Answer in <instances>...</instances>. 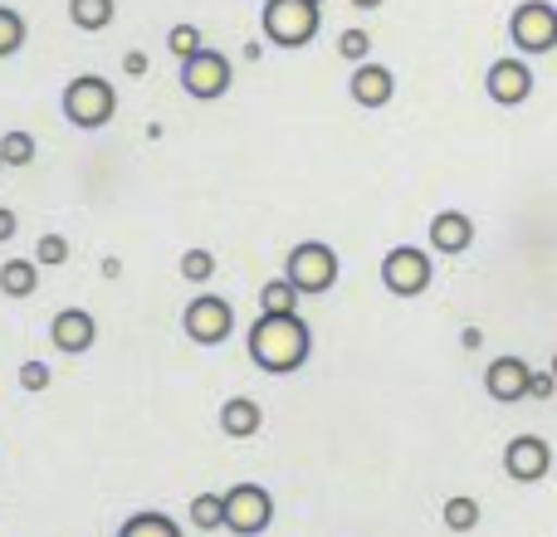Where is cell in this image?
Returning <instances> with one entry per match:
<instances>
[{
    "label": "cell",
    "instance_id": "obj_33",
    "mask_svg": "<svg viewBox=\"0 0 557 537\" xmlns=\"http://www.w3.org/2000/svg\"><path fill=\"white\" fill-rule=\"evenodd\" d=\"M357 10H382V0H352Z\"/></svg>",
    "mask_w": 557,
    "mask_h": 537
},
{
    "label": "cell",
    "instance_id": "obj_15",
    "mask_svg": "<svg viewBox=\"0 0 557 537\" xmlns=\"http://www.w3.org/2000/svg\"><path fill=\"white\" fill-rule=\"evenodd\" d=\"M431 245L441 254H465L474 245V221L465 211H441L431 221Z\"/></svg>",
    "mask_w": 557,
    "mask_h": 537
},
{
    "label": "cell",
    "instance_id": "obj_17",
    "mask_svg": "<svg viewBox=\"0 0 557 537\" xmlns=\"http://www.w3.org/2000/svg\"><path fill=\"white\" fill-rule=\"evenodd\" d=\"M39 288V264L35 260H5L0 264V294L5 298H29Z\"/></svg>",
    "mask_w": 557,
    "mask_h": 537
},
{
    "label": "cell",
    "instance_id": "obj_23",
    "mask_svg": "<svg viewBox=\"0 0 557 537\" xmlns=\"http://www.w3.org/2000/svg\"><path fill=\"white\" fill-rule=\"evenodd\" d=\"M20 45H25V15L10 10V5H0V59H10Z\"/></svg>",
    "mask_w": 557,
    "mask_h": 537
},
{
    "label": "cell",
    "instance_id": "obj_32",
    "mask_svg": "<svg viewBox=\"0 0 557 537\" xmlns=\"http://www.w3.org/2000/svg\"><path fill=\"white\" fill-rule=\"evenodd\" d=\"M15 230H20L15 211H10V205H0V245H5V240H15Z\"/></svg>",
    "mask_w": 557,
    "mask_h": 537
},
{
    "label": "cell",
    "instance_id": "obj_26",
    "mask_svg": "<svg viewBox=\"0 0 557 537\" xmlns=\"http://www.w3.org/2000/svg\"><path fill=\"white\" fill-rule=\"evenodd\" d=\"M166 49H172V54L176 59H191V54H201V29H196V25H172V29H166Z\"/></svg>",
    "mask_w": 557,
    "mask_h": 537
},
{
    "label": "cell",
    "instance_id": "obj_25",
    "mask_svg": "<svg viewBox=\"0 0 557 537\" xmlns=\"http://www.w3.org/2000/svg\"><path fill=\"white\" fill-rule=\"evenodd\" d=\"M0 157H5V166H29L35 162V137L20 133V127L15 133H5L0 137Z\"/></svg>",
    "mask_w": 557,
    "mask_h": 537
},
{
    "label": "cell",
    "instance_id": "obj_13",
    "mask_svg": "<svg viewBox=\"0 0 557 537\" xmlns=\"http://www.w3.org/2000/svg\"><path fill=\"white\" fill-rule=\"evenodd\" d=\"M49 342H54L59 352H69V357H84L88 347L98 342L94 313H84V308H64V313L54 317V327H49Z\"/></svg>",
    "mask_w": 557,
    "mask_h": 537
},
{
    "label": "cell",
    "instance_id": "obj_12",
    "mask_svg": "<svg viewBox=\"0 0 557 537\" xmlns=\"http://www.w3.org/2000/svg\"><path fill=\"white\" fill-rule=\"evenodd\" d=\"M529 382H533V366L523 362V357H499V362H490V372H484V391L504 405L529 401Z\"/></svg>",
    "mask_w": 557,
    "mask_h": 537
},
{
    "label": "cell",
    "instance_id": "obj_29",
    "mask_svg": "<svg viewBox=\"0 0 557 537\" xmlns=\"http://www.w3.org/2000/svg\"><path fill=\"white\" fill-rule=\"evenodd\" d=\"M20 386H25V391H45V386H49V366L29 357V362L20 366Z\"/></svg>",
    "mask_w": 557,
    "mask_h": 537
},
{
    "label": "cell",
    "instance_id": "obj_31",
    "mask_svg": "<svg viewBox=\"0 0 557 537\" xmlns=\"http://www.w3.org/2000/svg\"><path fill=\"white\" fill-rule=\"evenodd\" d=\"M123 74H133V78L147 74V54H143V49H127V54H123Z\"/></svg>",
    "mask_w": 557,
    "mask_h": 537
},
{
    "label": "cell",
    "instance_id": "obj_16",
    "mask_svg": "<svg viewBox=\"0 0 557 537\" xmlns=\"http://www.w3.org/2000/svg\"><path fill=\"white\" fill-rule=\"evenodd\" d=\"M260 425H264V411L250 396H231V401L221 405V430L231 435V440H250V435H260Z\"/></svg>",
    "mask_w": 557,
    "mask_h": 537
},
{
    "label": "cell",
    "instance_id": "obj_35",
    "mask_svg": "<svg viewBox=\"0 0 557 537\" xmlns=\"http://www.w3.org/2000/svg\"><path fill=\"white\" fill-rule=\"evenodd\" d=\"M0 172H5V157H0Z\"/></svg>",
    "mask_w": 557,
    "mask_h": 537
},
{
    "label": "cell",
    "instance_id": "obj_11",
    "mask_svg": "<svg viewBox=\"0 0 557 537\" xmlns=\"http://www.w3.org/2000/svg\"><path fill=\"white\" fill-rule=\"evenodd\" d=\"M484 93H490L499 108L529 103V93H533V68L523 64V59H499V64H490V74H484Z\"/></svg>",
    "mask_w": 557,
    "mask_h": 537
},
{
    "label": "cell",
    "instance_id": "obj_20",
    "mask_svg": "<svg viewBox=\"0 0 557 537\" xmlns=\"http://www.w3.org/2000/svg\"><path fill=\"white\" fill-rule=\"evenodd\" d=\"M294 303H298V284L294 278H270V284L260 288V313H294Z\"/></svg>",
    "mask_w": 557,
    "mask_h": 537
},
{
    "label": "cell",
    "instance_id": "obj_27",
    "mask_svg": "<svg viewBox=\"0 0 557 537\" xmlns=\"http://www.w3.org/2000/svg\"><path fill=\"white\" fill-rule=\"evenodd\" d=\"M337 54H343L347 64H367V54H372V35H367V29H343V35H337Z\"/></svg>",
    "mask_w": 557,
    "mask_h": 537
},
{
    "label": "cell",
    "instance_id": "obj_7",
    "mask_svg": "<svg viewBox=\"0 0 557 537\" xmlns=\"http://www.w3.org/2000/svg\"><path fill=\"white\" fill-rule=\"evenodd\" d=\"M382 284L396 298H421L431 288V254L416 250V245H396L382 260Z\"/></svg>",
    "mask_w": 557,
    "mask_h": 537
},
{
    "label": "cell",
    "instance_id": "obj_5",
    "mask_svg": "<svg viewBox=\"0 0 557 537\" xmlns=\"http://www.w3.org/2000/svg\"><path fill=\"white\" fill-rule=\"evenodd\" d=\"M284 274L298 284V294H327V288L337 284V254H333V245H323V240L294 245V250H288Z\"/></svg>",
    "mask_w": 557,
    "mask_h": 537
},
{
    "label": "cell",
    "instance_id": "obj_4",
    "mask_svg": "<svg viewBox=\"0 0 557 537\" xmlns=\"http://www.w3.org/2000/svg\"><path fill=\"white\" fill-rule=\"evenodd\" d=\"M274 523V499L264 484H235L225 489V528L235 537H260Z\"/></svg>",
    "mask_w": 557,
    "mask_h": 537
},
{
    "label": "cell",
    "instance_id": "obj_28",
    "mask_svg": "<svg viewBox=\"0 0 557 537\" xmlns=\"http://www.w3.org/2000/svg\"><path fill=\"white\" fill-rule=\"evenodd\" d=\"M35 264H45V268L69 264V240H64V235H39V245H35Z\"/></svg>",
    "mask_w": 557,
    "mask_h": 537
},
{
    "label": "cell",
    "instance_id": "obj_6",
    "mask_svg": "<svg viewBox=\"0 0 557 537\" xmlns=\"http://www.w3.org/2000/svg\"><path fill=\"white\" fill-rule=\"evenodd\" d=\"M509 39L523 54H548V49H557V5H548V0H523L509 15Z\"/></svg>",
    "mask_w": 557,
    "mask_h": 537
},
{
    "label": "cell",
    "instance_id": "obj_34",
    "mask_svg": "<svg viewBox=\"0 0 557 537\" xmlns=\"http://www.w3.org/2000/svg\"><path fill=\"white\" fill-rule=\"evenodd\" d=\"M548 372H553V376H557V352H553V366H548Z\"/></svg>",
    "mask_w": 557,
    "mask_h": 537
},
{
    "label": "cell",
    "instance_id": "obj_18",
    "mask_svg": "<svg viewBox=\"0 0 557 537\" xmlns=\"http://www.w3.org/2000/svg\"><path fill=\"white\" fill-rule=\"evenodd\" d=\"M117 15V0H69V20H74L84 35H98V29H108Z\"/></svg>",
    "mask_w": 557,
    "mask_h": 537
},
{
    "label": "cell",
    "instance_id": "obj_24",
    "mask_svg": "<svg viewBox=\"0 0 557 537\" xmlns=\"http://www.w3.org/2000/svg\"><path fill=\"white\" fill-rule=\"evenodd\" d=\"M211 274H215V254L201 250V245H191V250L182 254V278L186 284H211Z\"/></svg>",
    "mask_w": 557,
    "mask_h": 537
},
{
    "label": "cell",
    "instance_id": "obj_1",
    "mask_svg": "<svg viewBox=\"0 0 557 537\" xmlns=\"http://www.w3.org/2000/svg\"><path fill=\"white\" fill-rule=\"evenodd\" d=\"M250 362L270 376H288L308 362L313 352V333L298 313H260V323L250 327Z\"/></svg>",
    "mask_w": 557,
    "mask_h": 537
},
{
    "label": "cell",
    "instance_id": "obj_21",
    "mask_svg": "<svg viewBox=\"0 0 557 537\" xmlns=\"http://www.w3.org/2000/svg\"><path fill=\"white\" fill-rule=\"evenodd\" d=\"M117 537H182V528H176L166 513H133Z\"/></svg>",
    "mask_w": 557,
    "mask_h": 537
},
{
    "label": "cell",
    "instance_id": "obj_36",
    "mask_svg": "<svg viewBox=\"0 0 557 537\" xmlns=\"http://www.w3.org/2000/svg\"><path fill=\"white\" fill-rule=\"evenodd\" d=\"M318 5H323V0H318Z\"/></svg>",
    "mask_w": 557,
    "mask_h": 537
},
{
    "label": "cell",
    "instance_id": "obj_19",
    "mask_svg": "<svg viewBox=\"0 0 557 537\" xmlns=\"http://www.w3.org/2000/svg\"><path fill=\"white\" fill-rule=\"evenodd\" d=\"M441 519H445V528H450V533H474V528H480V499L455 494V499H445Z\"/></svg>",
    "mask_w": 557,
    "mask_h": 537
},
{
    "label": "cell",
    "instance_id": "obj_10",
    "mask_svg": "<svg viewBox=\"0 0 557 537\" xmlns=\"http://www.w3.org/2000/svg\"><path fill=\"white\" fill-rule=\"evenodd\" d=\"M504 470H509V479H519V484L548 479V470H553V445L539 440V435H519V440L504 445Z\"/></svg>",
    "mask_w": 557,
    "mask_h": 537
},
{
    "label": "cell",
    "instance_id": "obj_8",
    "mask_svg": "<svg viewBox=\"0 0 557 537\" xmlns=\"http://www.w3.org/2000/svg\"><path fill=\"white\" fill-rule=\"evenodd\" d=\"M182 327H186V337H191V342L221 347L225 337H231V327H235V308L225 303V298H215V294H201V298H191V303H186Z\"/></svg>",
    "mask_w": 557,
    "mask_h": 537
},
{
    "label": "cell",
    "instance_id": "obj_30",
    "mask_svg": "<svg viewBox=\"0 0 557 537\" xmlns=\"http://www.w3.org/2000/svg\"><path fill=\"white\" fill-rule=\"evenodd\" d=\"M553 391H557V376H553V372H533V382H529V396H533V401H548Z\"/></svg>",
    "mask_w": 557,
    "mask_h": 537
},
{
    "label": "cell",
    "instance_id": "obj_22",
    "mask_svg": "<svg viewBox=\"0 0 557 537\" xmlns=\"http://www.w3.org/2000/svg\"><path fill=\"white\" fill-rule=\"evenodd\" d=\"M191 523L201 533L225 528V494H196L191 499Z\"/></svg>",
    "mask_w": 557,
    "mask_h": 537
},
{
    "label": "cell",
    "instance_id": "obj_3",
    "mask_svg": "<svg viewBox=\"0 0 557 537\" xmlns=\"http://www.w3.org/2000/svg\"><path fill=\"white\" fill-rule=\"evenodd\" d=\"M260 15H264V35L278 49H304L318 35V25H323L318 0H264Z\"/></svg>",
    "mask_w": 557,
    "mask_h": 537
},
{
    "label": "cell",
    "instance_id": "obj_9",
    "mask_svg": "<svg viewBox=\"0 0 557 537\" xmlns=\"http://www.w3.org/2000/svg\"><path fill=\"white\" fill-rule=\"evenodd\" d=\"M182 88L191 98H201V103L221 98L225 88H231V59L215 54V49H201V54L182 59Z\"/></svg>",
    "mask_w": 557,
    "mask_h": 537
},
{
    "label": "cell",
    "instance_id": "obj_14",
    "mask_svg": "<svg viewBox=\"0 0 557 537\" xmlns=\"http://www.w3.org/2000/svg\"><path fill=\"white\" fill-rule=\"evenodd\" d=\"M347 88H352V98L362 108H386L396 93V78H392V68H382V64H357Z\"/></svg>",
    "mask_w": 557,
    "mask_h": 537
},
{
    "label": "cell",
    "instance_id": "obj_2",
    "mask_svg": "<svg viewBox=\"0 0 557 537\" xmlns=\"http://www.w3.org/2000/svg\"><path fill=\"white\" fill-rule=\"evenodd\" d=\"M113 113H117V88L108 84L103 74H78V78H69V88H64V117H69L74 127L94 133V127H103Z\"/></svg>",
    "mask_w": 557,
    "mask_h": 537
}]
</instances>
